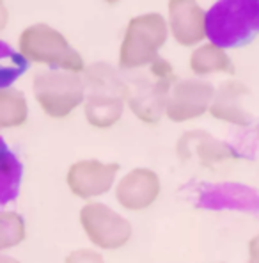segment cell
<instances>
[{
	"label": "cell",
	"mask_w": 259,
	"mask_h": 263,
	"mask_svg": "<svg viewBox=\"0 0 259 263\" xmlns=\"http://www.w3.org/2000/svg\"><path fill=\"white\" fill-rule=\"evenodd\" d=\"M259 36V0H220L206 11V40L224 50Z\"/></svg>",
	"instance_id": "1"
},
{
	"label": "cell",
	"mask_w": 259,
	"mask_h": 263,
	"mask_svg": "<svg viewBox=\"0 0 259 263\" xmlns=\"http://www.w3.org/2000/svg\"><path fill=\"white\" fill-rule=\"evenodd\" d=\"M18 52L29 64H45L78 75L86 69V61L78 50L73 48L61 30L48 23L25 27L18 37Z\"/></svg>",
	"instance_id": "2"
},
{
	"label": "cell",
	"mask_w": 259,
	"mask_h": 263,
	"mask_svg": "<svg viewBox=\"0 0 259 263\" xmlns=\"http://www.w3.org/2000/svg\"><path fill=\"white\" fill-rule=\"evenodd\" d=\"M169 37L167 18L160 13H144L130 18L119 46V68L142 69L160 57Z\"/></svg>",
	"instance_id": "3"
},
{
	"label": "cell",
	"mask_w": 259,
	"mask_h": 263,
	"mask_svg": "<svg viewBox=\"0 0 259 263\" xmlns=\"http://www.w3.org/2000/svg\"><path fill=\"white\" fill-rule=\"evenodd\" d=\"M177 82L174 66L158 57L148 66V75H138L128 82L126 105L138 121L154 125L165 116V107L171 89Z\"/></svg>",
	"instance_id": "4"
},
{
	"label": "cell",
	"mask_w": 259,
	"mask_h": 263,
	"mask_svg": "<svg viewBox=\"0 0 259 263\" xmlns=\"http://www.w3.org/2000/svg\"><path fill=\"white\" fill-rule=\"evenodd\" d=\"M34 100L52 119H66L86 100V84L82 75L61 69L39 71L32 80Z\"/></svg>",
	"instance_id": "5"
},
{
	"label": "cell",
	"mask_w": 259,
	"mask_h": 263,
	"mask_svg": "<svg viewBox=\"0 0 259 263\" xmlns=\"http://www.w3.org/2000/svg\"><path fill=\"white\" fill-rule=\"evenodd\" d=\"M78 220L89 242L102 251L121 249L133 235L130 220L99 201H87L80 208Z\"/></svg>",
	"instance_id": "6"
},
{
	"label": "cell",
	"mask_w": 259,
	"mask_h": 263,
	"mask_svg": "<svg viewBox=\"0 0 259 263\" xmlns=\"http://www.w3.org/2000/svg\"><path fill=\"white\" fill-rule=\"evenodd\" d=\"M215 98V86L203 79L177 80L171 89L165 118L172 123H187L210 112Z\"/></svg>",
	"instance_id": "7"
},
{
	"label": "cell",
	"mask_w": 259,
	"mask_h": 263,
	"mask_svg": "<svg viewBox=\"0 0 259 263\" xmlns=\"http://www.w3.org/2000/svg\"><path fill=\"white\" fill-rule=\"evenodd\" d=\"M117 173V162H102L98 158L76 160L66 173V185L73 196L92 201L114 189Z\"/></svg>",
	"instance_id": "8"
},
{
	"label": "cell",
	"mask_w": 259,
	"mask_h": 263,
	"mask_svg": "<svg viewBox=\"0 0 259 263\" xmlns=\"http://www.w3.org/2000/svg\"><path fill=\"white\" fill-rule=\"evenodd\" d=\"M162 192V180L149 167H135L115 183V201L128 212L148 210Z\"/></svg>",
	"instance_id": "9"
},
{
	"label": "cell",
	"mask_w": 259,
	"mask_h": 263,
	"mask_svg": "<svg viewBox=\"0 0 259 263\" xmlns=\"http://www.w3.org/2000/svg\"><path fill=\"white\" fill-rule=\"evenodd\" d=\"M167 27L177 45L199 46L206 40V11L194 0H171L167 4Z\"/></svg>",
	"instance_id": "10"
},
{
	"label": "cell",
	"mask_w": 259,
	"mask_h": 263,
	"mask_svg": "<svg viewBox=\"0 0 259 263\" xmlns=\"http://www.w3.org/2000/svg\"><path fill=\"white\" fill-rule=\"evenodd\" d=\"M176 155L183 162L195 157L203 167H215L238 158L233 146L218 141L204 130H192L181 135L176 142Z\"/></svg>",
	"instance_id": "11"
},
{
	"label": "cell",
	"mask_w": 259,
	"mask_h": 263,
	"mask_svg": "<svg viewBox=\"0 0 259 263\" xmlns=\"http://www.w3.org/2000/svg\"><path fill=\"white\" fill-rule=\"evenodd\" d=\"M249 87L240 80H226L215 89V98L210 107V116L218 121L236 126L250 125L249 110L243 105V98L249 96Z\"/></svg>",
	"instance_id": "12"
},
{
	"label": "cell",
	"mask_w": 259,
	"mask_h": 263,
	"mask_svg": "<svg viewBox=\"0 0 259 263\" xmlns=\"http://www.w3.org/2000/svg\"><path fill=\"white\" fill-rule=\"evenodd\" d=\"M82 107L89 125L99 130H107L121 121L126 100L115 95H107V92H86Z\"/></svg>",
	"instance_id": "13"
},
{
	"label": "cell",
	"mask_w": 259,
	"mask_h": 263,
	"mask_svg": "<svg viewBox=\"0 0 259 263\" xmlns=\"http://www.w3.org/2000/svg\"><path fill=\"white\" fill-rule=\"evenodd\" d=\"M190 69L195 75V79L213 75V73H229L234 75V64L231 61L227 50L220 48L213 43H203L195 46L190 53Z\"/></svg>",
	"instance_id": "14"
},
{
	"label": "cell",
	"mask_w": 259,
	"mask_h": 263,
	"mask_svg": "<svg viewBox=\"0 0 259 263\" xmlns=\"http://www.w3.org/2000/svg\"><path fill=\"white\" fill-rule=\"evenodd\" d=\"M23 164L18 155L0 137V206L9 204L20 196Z\"/></svg>",
	"instance_id": "15"
},
{
	"label": "cell",
	"mask_w": 259,
	"mask_h": 263,
	"mask_svg": "<svg viewBox=\"0 0 259 263\" xmlns=\"http://www.w3.org/2000/svg\"><path fill=\"white\" fill-rule=\"evenodd\" d=\"M29 119V103L22 91L14 87L0 91V132L18 128Z\"/></svg>",
	"instance_id": "16"
},
{
	"label": "cell",
	"mask_w": 259,
	"mask_h": 263,
	"mask_svg": "<svg viewBox=\"0 0 259 263\" xmlns=\"http://www.w3.org/2000/svg\"><path fill=\"white\" fill-rule=\"evenodd\" d=\"M29 69V63L20 55L18 48L0 40V91L13 87Z\"/></svg>",
	"instance_id": "17"
},
{
	"label": "cell",
	"mask_w": 259,
	"mask_h": 263,
	"mask_svg": "<svg viewBox=\"0 0 259 263\" xmlns=\"http://www.w3.org/2000/svg\"><path fill=\"white\" fill-rule=\"evenodd\" d=\"M27 237L25 220L18 212H0V254L7 249L18 247Z\"/></svg>",
	"instance_id": "18"
},
{
	"label": "cell",
	"mask_w": 259,
	"mask_h": 263,
	"mask_svg": "<svg viewBox=\"0 0 259 263\" xmlns=\"http://www.w3.org/2000/svg\"><path fill=\"white\" fill-rule=\"evenodd\" d=\"M64 263H105V258H103L102 253L94 249H87V247H82V249H75L64 258Z\"/></svg>",
	"instance_id": "19"
},
{
	"label": "cell",
	"mask_w": 259,
	"mask_h": 263,
	"mask_svg": "<svg viewBox=\"0 0 259 263\" xmlns=\"http://www.w3.org/2000/svg\"><path fill=\"white\" fill-rule=\"evenodd\" d=\"M9 23V9L4 2H0V32L7 27Z\"/></svg>",
	"instance_id": "20"
},
{
	"label": "cell",
	"mask_w": 259,
	"mask_h": 263,
	"mask_svg": "<svg viewBox=\"0 0 259 263\" xmlns=\"http://www.w3.org/2000/svg\"><path fill=\"white\" fill-rule=\"evenodd\" d=\"M247 263H259V249H249V261Z\"/></svg>",
	"instance_id": "21"
},
{
	"label": "cell",
	"mask_w": 259,
	"mask_h": 263,
	"mask_svg": "<svg viewBox=\"0 0 259 263\" xmlns=\"http://www.w3.org/2000/svg\"><path fill=\"white\" fill-rule=\"evenodd\" d=\"M0 263H22L14 256H7V254H0Z\"/></svg>",
	"instance_id": "22"
},
{
	"label": "cell",
	"mask_w": 259,
	"mask_h": 263,
	"mask_svg": "<svg viewBox=\"0 0 259 263\" xmlns=\"http://www.w3.org/2000/svg\"><path fill=\"white\" fill-rule=\"evenodd\" d=\"M216 263H226V261H216Z\"/></svg>",
	"instance_id": "23"
}]
</instances>
